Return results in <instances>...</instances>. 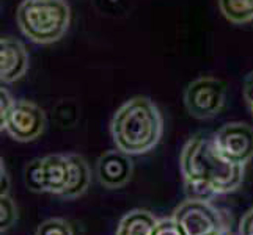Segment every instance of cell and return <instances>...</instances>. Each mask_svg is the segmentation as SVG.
Segmentation results:
<instances>
[{"label": "cell", "instance_id": "cell-19", "mask_svg": "<svg viewBox=\"0 0 253 235\" xmlns=\"http://www.w3.org/2000/svg\"><path fill=\"white\" fill-rule=\"evenodd\" d=\"M154 235H182V232L179 231L178 224L174 223L173 218H164L159 220Z\"/></svg>", "mask_w": 253, "mask_h": 235}, {"label": "cell", "instance_id": "cell-8", "mask_svg": "<svg viewBox=\"0 0 253 235\" xmlns=\"http://www.w3.org/2000/svg\"><path fill=\"white\" fill-rule=\"evenodd\" d=\"M134 171L130 155L123 151H107L96 162V176L101 185L115 190L126 185Z\"/></svg>", "mask_w": 253, "mask_h": 235}, {"label": "cell", "instance_id": "cell-3", "mask_svg": "<svg viewBox=\"0 0 253 235\" xmlns=\"http://www.w3.org/2000/svg\"><path fill=\"white\" fill-rule=\"evenodd\" d=\"M16 21L25 38L37 44H52L62 39L71 22L66 0H22Z\"/></svg>", "mask_w": 253, "mask_h": 235}, {"label": "cell", "instance_id": "cell-13", "mask_svg": "<svg viewBox=\"0 0 253 235\" xmlns=\"http://www.w3.org/2000/svg\"><path fill=\"white\" fill-rule=\"evenodd\" d=\"M219 8L225 19L236 25L253 21V0H219Z\"/></svg>", "mask_w": 253, "mask_h": 235}, {"label": "cell", "instance_id": "cell-22", "mask_svg": "<svg viewBox=\"0 0 253 235\" xmlns=\"http://www.w3.org/2000/svg\"><path fill=\"white\" fill-rule=\"evenodd\" d=\"M0 184H2V190H0V196L2 195H10V176L5 169V165L2 160V176H0Z\"/></svg>", "mask_w": 253, "mask_h": 235}, {"label": "cell", "instance_id": "cell-16", "mask_svg": "<svg viewBox=\"0 0 253 235\" xmlns=\"http://www.w3.org/2000/svg\"><path fill=\"white\" fill-rule=\"evenodd\" d=\"M17 220V207L10 195L0 196V231L6 232L11 229Z\"/></svg>", "mask_w": 253, "mask_h": 235}, {"label": "cell", "instance_id": "cell-17", "mask_svg": "<svg viewBox=\"0 0 253 235\" xmlns=\"http://www.w3.org/2000/svg\"><path fill=\"white\" fill-rule=\"evenodd\" d=\"M35 235H74L71 224L62 218H50L41 223Z\"/></svg>", "mask_w": 253, "mask_h": 235}, {"label": "cell", "instance_id": "cell-21", "mask_svg": "<svg viewBox=\"0 0 253 235\" xmlns=\"http://www.w3.org/2000/svg\"><path fill=\"white\" fill-rule=\"evenodd\" d=\"M244 99H246L253 116V72H250L246 77V82H244Z\"/></svg>", "mask_w": 253, "mask_h": 235}, {"label": "cell", "instance_id": "cell-20", "mask_svg": "<svg viewBox=\"0 0 253 235\" xmlns=\"http://www.w3.org/2000/svg\"><path fill=\"white\" fill-rule=\"evenodd\" d=\"M239 235H253V207L242 216L239 223Z\"/></svg>", "mask_w": 253, "mask_h": 235}, {"label": "cell", "instance_id": "cell-7", "mask_svg": "<svg viewBox=\"0 0 253 235\" xmlns=\"http://www.w3.org/2000/svg\"><path fill=\"white\" fill-rule=\"evenodd\" d=\"M217 149L233 163L244 165L253 159V129L244 123H228L212 136Z\"/></svg>", "mask_w": 253, "mask_h": 235}, {"label": "cell", "instance_id": "cell-15", "mask_svg": "<svg viewBox=\"0 0 253 235\" xmlns=\"http://www.w3.org/2000/svg\"><path fill=\"white\" fill-rule=\"evenodd\" d=\"M184 191L187 199H195V201H212L219 193L215 188L205 180H195V179H184Z\"/></svg>", "mask_w": 253, "mask_h": 235}, {"label": "cell", "instance_id": "cell-2", "mask_svg": "<svg viewBox=\"0 0 253 235\" xmlns=\"http://www.w3.org/2000/svg\"><path fill=\"white\" fill-rule=\"evenodd\" d=\"M179 167L182 179L209 182L219 195L234 191L244 180V165L225 159L214 138H190L181 151Z\"/></svg>", "mask_w": 253, "mask_h": 235}, {"label": "cell", "instance_id": "cell-18", "mask_svg": "<svg viewBox=\"0 0 253 235\" xmlns=\"http://www.w3.org/2000/svg\"><path fill=\"white\" fill-rule=\"evenodd\" d=\"M14 103H16V101L13 99V96L8 93L6 88L0 90V126L5 123V119L11 113Z\"/></svg>", "mask_w": 253, "mask_h": 235}, {"label": "cell", "instance_id": "cell-11", "mask_svg": "<svg viewBox=\"0 0 253 235\" xmlns=\"http://www.w3.org/2000/svg\"><path fill=\"white\" fill-rule=\"evenodd\" d=\"M69 160V180L68 185L63 190V193L60 195V198L63 199H76L82 196L90 187L91 180V172L90 167L86 160L82 155L77 154H68Z\"/></svg>", "mask_w": 253, "mask_h": 235}, {"label": "cell", "instance_id": "cell-4", "mask_svg": "<svg viewBox=\"0 0 253 235\" xmlns=\"http://www.w3.org/2000/svg\"><path fill=\"white\" fill-rule=\"evenodd\" d=\"M225 99L226 86L215 77H200L189 83L184 91L186 110L197 119H209L219 115Z\"/></svg>", "mask_w": 253, "mask_h": 235}, {"label": "cell", "instance_id": "cell-23", "mask_svg": "<svg viewBox=\"0 0 253 235\" xmlns=\"http://www.w3.org/2000/svg\"><path fill=\"white\" fill-rule=\"evenodd\" d=\"M217 235H230V234H228V232H226V229H225V231H222L220 234H217Z\"/></svg>", "mask_w": 253, "mask_h": 235}, {"label": "cell", "instance_id": "cell-5", "mask_svg": "<svg viewBox=\"0 0 253 235\" xmlns=\"http://www.w3.org/2000/svg\"><path fill=\"white\" fill-rule=\"evenodd\" d=\"M171 218L182 235H217L225 231L220 212L208 201L187 199L174 210Z\"/></svg>", "mask_w": 253, "mask_h": 235}, {"label": "cell", "instance_id": "cell-9", "mask_svg": "<svg viewBox=\"0 0 253 235\" xmlns=\"http://www.w3.org/2000/svg\"><path fill=\"white\" fill-rule=\"evenodd\" d=\"M29 69V54L21 41L14 38L0 39V80L13 83L25 75Z\"/></svg>", "mask_w": 253, "mask_h": 235}, {"label": "cell", "instance_id": "cell-1", "mask_svg": "<svg viewBox=\"0 0 253 235\" xmlns=\"http://www.w3.org/2000/svg\"><path fill=\"white\" fill-rule=\"evenodd\" d=\"M164 121L159 108L148 98L129 99L112 118L110 134L117 149L140 155L154 149L162 138Z\"/></svg>", "mask_w": 253, "mask_h": 235}, {"label": "cell", "instance_id": "cell-10", "mask_svg": "<svg viewBox=\"0 0 253 235\" xmlns=\"http://www.w3.org/2000/svg\"><path fill=\"white\" fill-rule=\"evenodd\" d=\"M42 171H44L46 193L60 196L69 180V160L68 155L52 154L42 157Z\"/></svg>", "mask_w": 253, "mask_h": 235}, {"label": "cell", "instance_id": "cell-12", "mask_svg": "<svg viewBox=\"0 0 253 235\" xmlns=\"http://www.w3.org/2000/svg\"><path fill=\"white\" fill-rule=\"evenodd\" d=\"M159 220L151 212L135 208L121 218L115 235H154Z\"/></svg>", "mask_w": 253, "mask_h": 235}, {"label": "cell", "instance_id": "cell-6", "mask_svg": "<svg viewBox=\"0 0 253 235\" xmlns=\"http://www.w3.org/2000/svg\"><path fill=\"white\" fill-rule=\"evenodd\" d=\"M46 115L37 103L16 101L11 113L2 124V130L19 143L35 141L44 132Z\"/></svg>", "mask_w": 253, "mask_h": 235}, {"label": "cell", "instance_id": "cell-14", "mask_svg": "<svg viewBox=\"0 0 253 235\" xmlns=\"http://www.w3.org/2000/svg\"><path fill=\"white\" fill-rule=\"evenodd\" d=\"M24 182L33 193H46L44 171H42V159H35L24 169Z\"/></svg>", "mask_w": 253, "mask_h": 235}]
</instances>
